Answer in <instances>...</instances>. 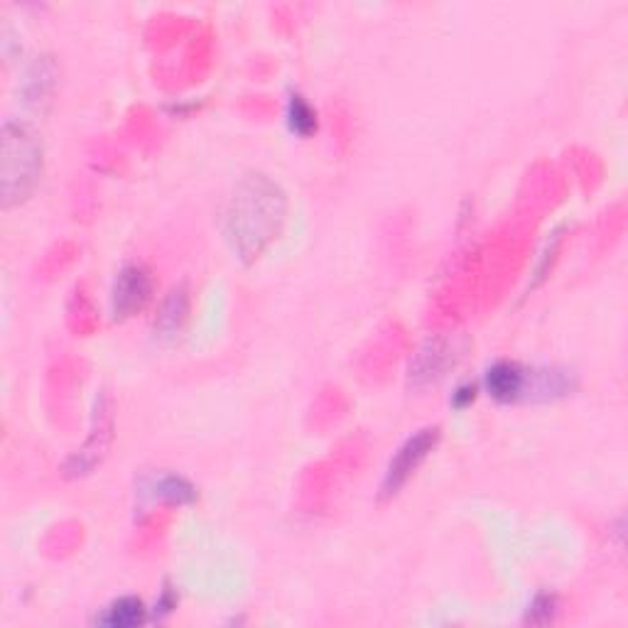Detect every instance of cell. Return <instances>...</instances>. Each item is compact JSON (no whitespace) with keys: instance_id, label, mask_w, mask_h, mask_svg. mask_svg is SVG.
I'll list each match as a JSON object with an SVG mask.
<instances>
[{"instance_id":"cell-4","label":"cell","mask_w":628,"mask_h":628,"mask_svg":"<svg viewBox=\"0 0 628 628\" xmlns=\"http://www.w3.org/2000/svg\"><path fill=\"white\" fill-rule=\"evenodd\" d=\"M153 273L143 263H128L123 265L114 287H111V314L116 322L133 317V314L143 312L153 300Z\"/></svg>"},{"instance_id":"cell-9","label":"cell","mask_w":628,"mask_h":628,"mask_svg":"<svg viewBox=\"0 0 628 628\" xmlns=\"http://www.w3.org/2000/svg\"><path fill=\"white\" fill-rule=\"evenodd\" d=\"M150 621V609L140 597H118L96 614L94 624L104 628H136Z\"/></svg>"},{"instance_id":"cell-6","label":"cell","mask_w":628,"mask_h":628,"mask_svg":"<svg viewBox=\"0 0 628 628\" xmlns=\"http://www.w3.org/2000/svg\"><path fill=\"white\" fill-rule=\"evenodd\" d=\"M484 390L489 396L511 406V402L525 400V390H528V368L521 366L519 362H493L484 374Z\"/></svg>"},{"instance_id":"cell-8","label":"cell","mask_w":628,"mask_h":628,"mask_svg":"<svg viewBox=\"0 0 628 628\" xmlns=\"http://www.w3.org/2000/svg\"><path fill=\"white\" fill-rule=\"evenodd\" d=\"M138 493L145 501H163V503H172V506H189V503H195L199 496L192 481L179 474H172V471L145 477L140 481Z\"/></svg>"},{"instance_id":"cell-7","label":"cell","mask_w":628,"mask_h":628,"mask_svg":"<svg viewBox=\"0 0 628 628\" xmlns=\"http://www.w3.org/2000/svg\"><path fill=\"white\" fill-rule=\"evenodd\" d=\"M189 305H192V297H189V287L185 283L175 285L167 297L163 300L160 310H157V317L153 322L155 339L160 342H175L179 334L185 332L187 320H189Z\"/></svg>"},{"instance_id":"cell-2","label":"cell","mask_w":628,"mask_h":628,"mask_svg":"<svg viewBox=\"0 0 628 628\" xmlns=\"http://www.w3.org/2000/svg\"><path fill=\"white\" fill-rule=\"evenodd\" d=\"M42 143L25 123L8 121L3 126V163H0V189L3 207H18L30 199L42 179Z\"/></svg>"},{"instance_id":"cell-5","label":"cell","mask_w":628,"mask_h":628,"mask_svg":"<svg viewBox=\"0 0 628 628\" xmlns=\"http://www.w3.org/2000/svg\"><path fill=\"white\" fill-rule=\"evenodd\" d=\"M457 346L452 339H444V336H430L425 342L418 354H415L412 364H410V386L422 388V386H432L437 380H442L447 376L450 368H454V364L459 362Z\"/></svg>"},{"instance_id":"cell-13","label":"cell","mask_w":628,"mask_h":628,"mask_svg":"<svg viewBox=\"0 0 628 628\" xmlns=\"http://www.w3.org/2000/svg\"><path fill=\"white\" fill-rule=\"evenodd\" d=\"M175 609H177V592H175L172 587H165V589L160 592V597H157L155 607L150 609V619H153V621H163V619H167V616H170Z\"/></svg>"},{"instance_id":"cell-10","label":"cell","mask_w":628,"mask_h":628,"mask_svg":"<svg viewBox=\"0 0 628 628\" xmlns=\"http://www.w3.org/2000/svg\"><path fill=\"white\" fill-rule=\"evenodd\" d=\"M285 123H287L290 133H293V136H297V138H310L320 128L317 111H314L310 101L302 94H297V92L287 96Z\"/></svg>"},{"instance_id":"cell-11","label":"cell","mask_w":628,"mask_h":628,"mask_svg":"<svg viewBox=\"0 0 628 628\" xmlns=\"http://www.w3.org/2000/svg\"><path fill=\"white\" fill-rule=\"evenodd\" d=\"M557 597L550 592H541L535 594L528 611H525V624H550L555 621L557 616Z\"/></svg>"},{"instance_id":"cell-12","label":"cell","mask_w":628,"mask_h":628,"mask_svg":"<svg viewBox=\"0 0 628 628\" xmlns=\"http://www.w3.org/2000/svg\"><path fill=\"white\" fill-rule=\"evenodd\" d=\"M477 398H479V384H471V380H467V384H459V386L452 390L450 406H452L454 410H467V408L474 406Z\"/></svg>"},{"instance_id":"cell-3","label":"cell","mask_w":628,"mask_h":628,"mask_svg":"<svg viewBox=\"0 0 628 628\" xmlns=\"http://www.w3.org/2000/svg\"><path fill=\"white\" fill-rule=\"evenodd\" d=\"M437 442H440V428H437V425L412 432L408 440L398 447L396 454L390 457L384 481H380V499L398 496L400 489L410 481V477H415V471L425 464V459L435 452Z\"/></svg>"},{"instance_id":"cell-1","label":"cell","mask_w":628,"mask_h":628,"mask_svg":"<svg viewBox=\"0 0 628 628\" xmlns=\"http://www.w3.org/2000/svg\"><path fill=\"white\" fill-rule=\"evenodd\" d=\"M287 219V197L268 175H249L236 185L223 209V236L243 263L265 253Z\"/></svg>"}]
</instances>
